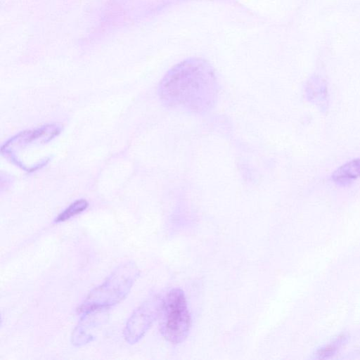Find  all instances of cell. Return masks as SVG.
<instances>
[{
	"label": "cell",
	"mask_w": 360,
	"mask_h": 360,
	"mask_svg": "<svg viewBox=\"0 0 360 360\" xmlns=\"http://www.w3.org/2000/svg\"><path fill=\"white\" fill-rule=\"evenodd\" d=\"M218 94L215 71L200 58H190L174 65L158 86L160 99L166 107L195 114L212 110Z\"/></svg>",
	"instance_id": "1"
},
{
	"label": "cell",
	"mask_w": 360,
	"mask_h": 360,
	"mask_svg": "<svg viewBox=\"0 0 360 360\" xmlns=\"http://www.w3.org/2000/svg\"><path fill=\"white\" fill-rule=\"evenodd\" d=\"M191 325V314L184 292L173 288L166 295L160 311V331L172 344H179L187 337Z\"/></svg>",
	"instance_id": "2"
},
{
	"label": "cell",
	"mask_w": 360,
	"mask_h": 360,
	"mask_svg": "<svg viewBox=\"0 0 360 360\" xmlns=\"http://www.w3.org/2000/svg\"><path fill=\"white\" fill-rule=\"evenodd\" d=\"M360 177V158L352 160L336 169L331 175L339 186H347Z\"/></svg>",
	"instance_id": "3"
},
{
	"label": "cell",
	"mask_w": 360,
	"mask_h": 360,
	"mask_svg": "<svg viewBox=\"0 0 360 360\" xmlns=\"http://www.w3.org/2000/svg\"><path fill=\"white\" fill-rule=\"evenodd\" d=\"M306 94L307 99L319 105L321 109H326L327 105V89L325 84L321 82H310L307 86Z\"/></svg>",
	"instance_id": "4"
},
{
	"label": "cell",
	"mask_w": 360,
	"mask_h": 360,
	"mask_svg": "<svg viewBox=\"0 0 360 360\" xmlns=\"http://www.w3.org/2000/svg\"><path fill=\"white\" fill-rule=\"evenodd\" d=\"M88 202L84 199L77 200L60 213L56 221H63L86 210Z\"/></svg>",
	"instance_id": "5"
},
{
	"label": "cell",
	"mask_w": 360,
	"mask_h": 360,
	"mask_svg": "<svg viewBox=\"0 0 360 360\" xmlns=\"http://www.w3.org/2000/svg\"><path fill=\"white\" fill-rule=\"evenodd\" d=\"M342 338H339L336 341L333 342L331 345H328L325 348L322 349L318 355L320 358H326L328 355H332L335 352L338 345L342 343Z\"/></svg>",
	"instance_id": "6"
}]
</instances>
